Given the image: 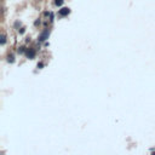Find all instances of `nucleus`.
<instances>
[{"instance_id":"obj_1","label":"nucleus","mask_w":155,"mask_h":155,"mask_svg":"<svg viewBox=\"0 0 155 155\" xmlns=\"http://www.w3.org/2000/svg\"><path fill=\"white\" fill-rule=\"evenodd\" d=\"M49 34H50L49 29H45V31H44L41 34H40V35H39V41H45V40L49 38Z\"/></svg>"},{"instance_id":"obj_2","label":"nucleus","mask_w":155,"mask_h":155,"mask_svg":"<svg viewBox=\"0 0 155 155\" xmlns=\"http://www.w3.org/2000/svg\"><path fill=\"white\" fill-rule=\"evenodd\" d=\"M27 57L28 58H34L35 57V50H33V49H29L28 51H27Z\"/></svg>"},{"instance_id":"obj_3","label":"nucleus","mask_w":155,"mask_h":155,"mask_svg":"<svg viewBox=\"0 0 155 155\" xmlns=\"http://www.w3.org/2000/svg\"><path fill=\"white\" fill-rule=\"evenodd\" d=\"M69 12H70V10H69L68 7H63V9L60 10V15H61V16H67Z\"/></svg>"},{"instance_id":"obj_4","label":"nucleus","mask_w":155,"mask_h":155,"mask_svg":"<svg viewBox=\"0 0 155 155\" xmlns=\"http://www.w3.org/2000/svg\"><path fill=\"white\" fill-rule=\"evenodd\" d=\"M5 41H6V36L2 34V35H1V40H0V44H1V45H4V44H5Z\"/></svg>"},{"instance_id":"obj_5","label":"nucleus","mask_w":155,"mask_h":155,"mask_svg":"<svg viewBox=\"0 0 155 155\" xmlns=\"http://www.w3.org/2000/svg\"><path fill=\"white\" fill-rule=\"evenodd\" d=\"M55 4H56L57 6H61V5L63 4V0H56V1H55Z\"/></svg>"},{"instance_id":"obj_6","label":"nucleus","mask_w":155,"mask_h":155,"mask_svg":"<svg viewBox=\"0 0 155 155\" xmlns=\"http://www.w3.org/2000/svg\"><path fill=\"white\" fill-rule=\"evenodd\" d=\"M9 62H11V63L15 62V58H13V56H12V55H11V56H9Z\"/></svg>"},{"instance_id":"obj_7","label":"nucleus","mask_w":155,"mask_h":155,"mask_svg":"<svg viewBox=\"0 0 155 155\" xmlns=\"http://www.w3.org/2000/svg\"><path fill=\"white\" fill-rule=\"evenodd\" d=\"M18 52H20V53H23V52H24V47H20V49H18Z\"/></svg>"}]
</instances>
